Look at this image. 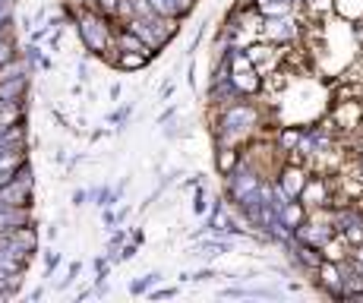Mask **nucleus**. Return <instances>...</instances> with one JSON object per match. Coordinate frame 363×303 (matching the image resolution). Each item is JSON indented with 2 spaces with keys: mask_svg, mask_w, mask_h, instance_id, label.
I'll use <instances>...</instances> for the list:
<instances>
[{
  "mask_svg": "<svg viewBox=\"0 0 363 303\" xmlns=\"http://www.w3.org/2000/svg\"><path fill=\"white\" fill-rule=\"evenodd\" d=\"M262 126V114L256 104L247 98L218 108V121H215V145H243L256 130Z\"/></svg>",
  "mask_w": 363,
  "mask_h": 303,
  "instance_id": "obj_1",
  "label": "nucleus"
},
{
  "mask_svg": "<svg viewBox=\"0 0 363 303\" xmlns=\"http://www.w3.org/2000/svg\"><path fill=\"white\" fill-rule=\"evenodd\" d=\"M76 32H79V45L95 57H114L117 54V29L111 26V16L99 13L95 6H79L73 19Z\"/></svg>",
  "mask_w": 363,
  "mask_h": 303,
  "instance_id": "obj_2",
  "label": "nucleus"
},
{
  "mask_svg": "<svg viewBox=\"0 0 363 303\" xmlns=\"http://www.w3.org/2000/svg\"><path fill=\"white\" fill-rule=\"evenodd\" d=\"M32 189H35L32 165L26 161V165L0 187V202H4V206H32Z\"/></svg>",
  "mask_w": 363,
  "mask_h": 303,
  "instance_id": "obj_3",
  "label": "nucleus"
},
{
  "mask_svg": "<svg viewBox=\"0 0 363 303\" xmlns=\"http://www.w3.org/2000/svg\"><path fill=\"white\" fill-rule=\"evenodd\" d=\"M300 35H303V23H300L297 13H291V16H272V19H265L259 38L272 41V45H294V41H300Z\"/></svg>",
  "mask_w": 363,
  "mask_h": 303,
  "instance_id": "obj_4",
  "label": "nucleus"
},
{
  "mask_svg": "<svg viewBox=\"0 0 363 303\" xmlns=\"http://www.w3.org/2000/svg\"><path fill=\"white\" fill-rule=\"evenodd\" d=\"M306 177H310V167L300 165V161H288V158H284L281 167L275 171V177H272V180H275L278 187L291 196V199H297L300 189H303V183H306Z\"/></svg>",
  "mask_w": 363,
  "mask_h": 303,
  "instance_id": "obj_5",
  "label": "nucleus"
},
{
  "mask_svg": "<svg viewBox=\"0 0 363 303\" xmlns=\"http://www.w3.org/2000/svg\"><path fill=\"white\" fill-rule=\"evenodd\" d=\"M313 281L319 285L323 294H329V297H335V300H345V272H341V263L323 259V265L313 272Z\"/></svg>",
  "mask_w": 363,
  "mask_h": 303,
  "instance_id": "obj_6",
  "label": "nucleus"
},
{
  "mask_svg": "<svg viewBox=\"0 0 363 303\" xmlns=\"http://www.w3.org/2000/svg\"><path fill=\"white\" fill-rule=\"evenodd\" d=\"M23 224H35L32 218V206H4L0 209V231H16L23 228Z\"/></svg>",
  "mask_w": 363,
  "mask_h": 303,
  "instance_id": "obj_7",
  "label": "nucleus"
},
{
  "mask_svg": "<svg viewBox=\"0 0 363 303\" xmlns=\"http://www.w3.org/2000/svg\"><path fill=\"white\" fill-rule=\"evenodd\" d=\"M231 82H234V89L240 92L243 98H256V95L262 92V76L256 73V67L237 70V73H231Z\"/></svg>",
  "mask_w": 363,
  "mask_h": 303,
  "instance_id": "obj_8",
  "label": "nucleus"
},
{
  "mask_svg": "<svg viewBox=\"0 0 363 303\" xmlns=\"http://www.w3.org/2000/svg\"><path fill=\"white\" fill-rule=\"evenodd\" d=\"M152 10L158 13V16H171V19H184L193 13V6H196V0H149Z\"/></svg>",
  "mask_w": 363,
  "mask_h": 303,
  "instance_id": "obj_9",
  "label": "nucleus"
},
{
  "mask_svg": "<svg viewBox=\"0 0 363 303\" xmlns=\"http://www.w3.org/2000/svg\"><path fill=\"white\" fill-rule=\"evenodd\" d=\"M240 161H243L240 145H218V149H215V171H218L221 177H228Z\"/></svg>",
  "mask_w": 363,
  "mask_h": 303,
  "instance_id": "obj_10",
  "label": "nucleus"
},
{
  "mask_svg": "<svg viewBox=\"0 0 363 303\" xmlns=\"http://www.w3.org/2000/svg\"><path fill=\"white\" fill-rule=\"evenodd\" d=\"M319 250H323V259H329V263H345V259L351 256V243L345 241V234H341V231H335V234L323 246H319Z\"/></svg>",
  "mask_w": 363,
  "mask_h": 303,
  "instance_id": "obj_11",
  "label": "nucleus"
},
{
  "mask_svg": "<svg viewBox=\"0 0 363 303\" xmlns=\"http://www.w3.org/2000/svg\"><path fill=\"white\" fill-rule=\"evenodd\" d=\"M278 218H281V224L294 234V228H300V224L306 221V206L300 199H288L281 209H278Z\"/></svg>",
  "mask_w": 363,
  "mask_h": 303,
  "instance_id": "obj_12",
  "label": "nucleus"
},
{
  "mask_svg": "<svg viewBox=\"0 0 363 303\" xmlns=\"http://www.w3.org/2000/svg\"><path fill=\"white\" fill-rule=\"evenodd\" d=\"M117 48H121V51H136V54H145V57L149 60H155V51H152L149 45H145L143 38H139V35H133L127 26H121V29H117Z\"/></svg>",
  "mask_w": 363,
  "mask_h": 303,
  "instance_id": "obj_13",
  "label": "nucleus"
},
{
  "mask_svg": "<svg viewBox=\"0 0 363 303\" xmlns=\"http://www.w3.org/2000/svg\"><path fill=\"white\" fill-rule=\"evenodd\" d=\"M332 13L347 26L363 23V0H332Z\"/></svg>",
  "mask_w": 363,
  "mask_h": 303,
  "instance_id": "obj_14",
  "label": "nucleus"
},
{
  "mask_svg": "<svg viewBox=\"0 0 363 303\" xmlns=\"http://www.w3.org/2000/svg\"><path fill=\"white\" fill-rule=\"evenodd\" d=\"M32 73V63L26 60V54L19 57V54H13L10 60L0 63V82L4 79H19V76H29Z\"/></svg>",
  "mask_w": 363,
  "mask_h": 303,
  "instance_id": "obj_15",
  "label": "nucleus"
},
{
  "mask_svg": "<svg viewBox=\"0 0 363 303\" xmlns=\"http://www.w3.org/2000/svg\"><path fill=\"white\" fill-rule=\"evenodd\" d=\"M26 92H29V76H19V79H4V82H0V98H4V101H23Z\"/></svg>",
  "mask_w": 363,
  "mask_h": 303,
  "instance_id": "obj_16",
  "label": "nucleus"
},
{
  "mask_svg": "<svg viewBox=\"0 0 363 303\" xmlns=\"http://www.w3.org/2000/svg\"><path fill=\"white\" fill-rule=\"evenodd\" d=\"M300 136H303V126H281V130L275 133V145H278V152H281V155L294 152V149H297V143H300Z\"/></svg>",
  "mask_w": 363,
  "mask_h": 303,
  "instance_id": "obj_17",
  "label": "nucleus"
},
{
  "mask_svg": "<svg viewBox=\"0 0 363 303\" xmlns=\"http://www.w3.org/2000/svg\"><path fill=\"white\" fill-rule=\"evenodd\" d=\"M26 269H29V263L19 256H13L6 246H0V272L4 275H26Z\"/></svg>",
  "mask_w": 363,
  "mask_h": 303,
  "instance_id": "obj_18",
  "label": "nucleus"
},
{
  "mask_svg": "<svg viewBox=\"0 0 363 303\" xmlns=\"http://www.w3.org/2000/svg\"><path fill=\"white\" fill-rule=\"evenodd\" d=\"M114 63L121 70H143V67H149V57H145V54H136V51H121V48H117V54H114Z\"/></svg>",
  "mask_w": 363,
  "mask_h": 303,
  "instance_id": "obj_19",
  "label": "nucleus"
},
{
  "mask_svg": "<svg viewBox=\"0 0 363 303\" xmlns=\"http://www.w3.org/2000/svg\"><path fill=\"white\" fill-rule=\"evenodd\" d=\"M158 281H162V272H145L143 278H136L130 285V294H136V297H143V294H149L152 287L158 285Z\"/></svg>",
  "mask_w": 363,
  "mask_h": 303,
  "instance_id": "obj_20",
  "label": "nucleus"
},
{
  "mask_svg": "<svg viewBox=\"0 0 363 303\" xmlns=\"http://www.w3.org/2000/svg\"><path fill=\"white\" fill-rule=\"evenodd\" d=\"M208 209H212V206H208V193H206V187L199 183L196 193H193V212H196V215H208Z\"/></svg>",
  "mask_w": 363,
  "mask_h": 303,
  "instance_id": "obj_21",
  "label": "nucleus"
},
{
  "mask_svg": "<svg viewBox=\"0 0 363 303\" xmlns=\"http://www.w3.org/2000/svg\"><path fill=\"white\" fill-rule=\"evenodd\" d=\"M86 4L95 6L104 16H117V10H121V0H86Z\"/></svg>",
  "mask_w": 363,
  "mask_h": 303,
  "instance_id": "obj_22",
  "label": "nucleus"
},
{
  "mask_svg": "<svg viewBox=\"0 0 363 303\" xmlns=\"http://www.w3.org/2000/svg\"><path fill=\"white\" fill-rule=\"evenodd\" d=\"M13 6H16V0H0V32L10 29V23H13Z\"/></svg>",
  "mask_w": 363,
  "mask_h": 303,
  "instance_id": "obj_23",
  "label": "nucleus"
},
{
  "mask_svg": "<svg viewBox=\"0 0 363 303\" xmlns=\"http://www.w3.org/2000/svg\"><path fill=\"white\" fill-rule=\"evenodd\" d=\"M41 259H45V278H51V275H54V269H57V265L64 263V256H60L57 250H48V253H45V256H41Z\"/></svg>",
  "mask_w": 363,
  "mask_h": 303,
  "instance_id": "obj_24",
  "label": "nucleus"
},
{
  "mask_svg": "<svg viewBox=\"0 0 363 303\" xmlns=\"http://www.w3.org/2000/svg\"><path fill=\"white\" fill-rule=\"evenodd\" d=\"M127 237H130V231H123V228H114V234L108 237V253H117L123 243H127Z\"/></svg>",
  "mask_w": 363,
  "mask_h": 303,
  "instance_id": "obj_25",
  "label": "nucleus"
},
{
  "mask_svg": "<svg viewBox=\"0 0 363 303\" xmlns=\"http://www.w3.org/2000/svg\"><path fill=\"white\" fill-rule=\"evenodd\" d=\"M130 117H133V104L127 101V104H121L114 114H108V123H127Z\"/></svg>",
  "mask_w": 363,
  "mask_h": 303,
  "instance_id": "obj_26",
  "label": "nucleus"
},
{
  "mask_svg": "<svg viewBox=\"0 0 363 303\" xmlns=\"http://www.w3.org/2000/svg\"><path fill=\"white\" fill-rule=\"evenodd\" d=\"M136 250H139V243H136V241H133V243L127 241V243L121 246V250H117L114 259H117V263H130V259H136Z\"/></svg>",
  "mask_w": 363,
  "mask_h": 303,
  "instance_id": "obj_27",
  "label": "nucleus"
},
{
  "mask_svg": "<svg viewBox=\"0 0 363 303\" xmlns=\"http://www.w3.org/2000/svg\"><path fill=\"white\" fill-rule=\"evenodd\" d=\"M79 269H82L79 263H73V265H69V269H67V275H64V278H60L57 291H67V287H69V285H73V281H76V275H79Z\"/></svg>",
  "mask_w": 363,
  "mask_h": 303,
  "instance_id": "obj_28",
  "label": "nucleus"
},
{
  "mask_svg": "<svg viewBox=\"0 0 363 303\" xmlns=\"http://www.w3.org/2000/svg\"><path fill=\"white\" fill-rule=\"evenodd\" d=\"M101 224H104L108 231H114L117 224H121V215H117L114 209H101Z\"/></svg>",
  "mask_w": 363,
  "mask_h": 303,
  "instance_id": "obj_29",
  "label": "nucleus"
},
{
  "mask_svg": "<svg viewBox=\"0 0 363 303\" xmlns=\"http://www.w3.org/2000/svg\"><path fill=\"white\" fill-rule=\"evenodd\" d=\"M177 297V287H158V291H149V300H171Z\"/></svg>",
  "mask_w": 363,
  "mask_h": 303,
  "instance_id": "obj_30",
  "label": "nucleus"
},
{
  "mask_svg": "<svg viewBox=\"0 0 363 303\" xmlns=\"http://www.w3.org/2000/svg\"><path fill=\"white\" fill-rule=\"evenodd\" d=\"M69 202H73L76 209H79V206H86V202H89V189H73V196H69Z\"/></svg>",
  "mask_w": 363,
  "mask_h": 303,
  "instance_id": "obj_31",
  "label": "nucleus"
},
{
  "mask_svg": "<svg viewBox=\"0 0 363 303\" xmlns=\"http://www.w3.org/2000/svg\"><path fill=\"white\" fill-rule=\"evenodd\" d=\"M215 278V269H199V272H190V281H212Z\"/></svg>",
  "mask_w": 363,
  "mask_h": 303,
  "instance_id": "obj_32",
  "label": "nucleus"
},
{
  "mask_svg": "<svg viewBox=\"0 0 363 303\" xmlns=\"http://www.w3.org/2000/svg\"><path fill=\"white\" fill-rule=\"evenodd\" d=\"M174 114H177V108H167V111H164V114H158V121H155V123H158V126H162V123H167V121H171V117H174Z\"/></svg>",
  "mask_w": 363,
  "mask_h": 303,
  "instance_id": "obj_33",
  "label": "nucleus"
},
{
  "mask_svg": "<svg viewBox=\"0 0 363 303\" xmlns=\"http://www.w3.org/2000/svg\"><path fill=\"white\" fill-rule=\"evenodd\" d=\"M174 95V82H164L162 86V98H171Z\"/></svg>",
  "mask_w": 363,
  "mask_h": 303,
  "instance_id": "obj_34",
  "label": "nucleus"
},
{
  "mask_svg": "<svg viewBox=\"0 0 363 303\" xmlns=\"http://www.w3.org/2000/svg\"><path fill=\"white\" fill-rule=\"evenodd\" d=\"M76 76H79V79H89V70H86V63H79V67H76Z\"/></svg>",
  "mask_w": 363,
  "mask_h": 303,
  "instance_id": "obj_35",
  "label": "nucleus"
},
{
  "mask_svg": "<svg viewBox=\"0 0 363 303\" xmlns=\"http://www.w3.org/2000/svg\"><path fill=\"white\" fill-rule=\"evenodd\" d=\"M41 294H45L41 287H32V291H29V300H41Z\"/></svg>",
  "mask_w": 363,
  "mask_h": 303,
  "instance_id": "obj_36",
  "label": "nucleus"
},
{
  "mask_svg": "<svg viewBox=\"0 0 363 303\" xmlns=\"http://www.w3.org/2000/svg\"><path fill=\"white\" fill-rule=\"evenodd\" d=\"M265 4V0H253V6H262Z\"/></svg>",
  "mask_w": 363,
  "mask_h": 303,
  "instance_id": "obj_37",
  "label": "nucleus"
},
{
  "mask_svg": "<svg viewBox=\"0 0 363 303\" xmlns=\"http://www.w3.org/2000/svg\"><path fill=\"white\" fill-rule=\"evenodd\" d=\"M360 171H363V155H360Z\"/></svg>",
  "mask_w": 363,
  "mask_h": 303,
  "instance_id": "obj_38",
  "label": "nucleus"
},
{
  "mask_svg": "<svg viewBox=\"0 0 363 303\" xmlns=\"http://www.w3.org/2000/svg\"><path fill=\"white\" fill-rule=\"evenodd\" d=\"M0 209H4V202H0Z\"/></svg>",
  "mask_w": 363,
  "mask_h": 303,
  "instance_id": "obj_39",
  "label": "nucleus"
},
{
  "mask_svg": "<svg viewBox=\"0 0 363 303\" xmlns=\"http://www.w3.org/2000/svg\"><path fill=\"white\" fill-rule=\"evenodd\" d=\"M82 4H86V0H82Z\"/></svg>",
  "mask_w": 363,
  "mask_h": 303,
  "instance_id": "obj_40",
  "label": "nucleus"
}]
</instances>
